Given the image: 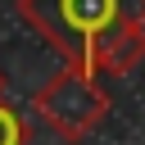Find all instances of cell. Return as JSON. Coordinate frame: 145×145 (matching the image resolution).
Wrapping results in <instances>:
<instances>
[{
    "instance_id": "6da1fadb",
    "label": "cell",
    "mask_w": 145,
    "mask_h": 145,
    "mask_svg": "<svg viewBox=\"0 0 145 145\" xmlns=\"http://www.w3.org/2000/svg\"><path fill=\"white\" fill-rule=\"evenodd\" d=\"M14 9L68 68L122 77L145 59V0H14Z\"/></svg>"
},
{
    "instance_id": "7a4b0ae2",
    "label": "cell",
    "mask_w": 145,
    "mask_h": 145,
    "mask_svg": "<svg viewBox=\"0 0 145 145\" xmlns=\"http://www.w3.org/2000/svg\"><path fill=\"white\" fill-rule=\"evenodd\" d=\"M32 109H36V118H41L54 136H63V140H86V136L109 118L113 104H109V91L100 86L95 72L63 63V68L36 91Z\"/></svg>"
},
{
    "instance_id": "3957f363",
    "label": "cell",
    "mask_w": 145,
    "mask_h": 145,
    "mask_svg": "<svg viewBox=\"0 0 145 145\" xmlns=\"http://www.w3.org/2000/svg\"><path fill=\"white\" fill-rule=\"evenodd\" d=\"M0 145H27V118L5 100V91H0Z\"/></svg>"
},
{
    "instance_id": "277c9868",
    "label": "cell",
    "mask_w": 145,
    "mask_h": 145,
    "mask_svg": "<svg viewBox=\"0 0 145 145\" xmlns=\"http://www.w3.org/2000/svg\"><path fill=\"white\" fill-rule=\"evenodd\" d=\"M0 91H5V77H0Z\"/></svg>"
}]
</instances>
